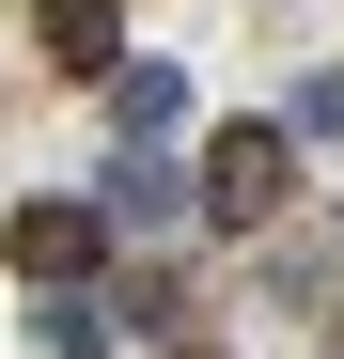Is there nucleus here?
I'll use <instances>...</instances> for the list:
<instances>
[{"label": "nucleus", "mask_w": 344, "mask_h": 359, "mask_svg": "<svg viewBox=\"0 0 344 359\" xmlns=\"http://www.w3.org/2000/svg\"><path fill=\"white\" fill-rule=\"evenodd\" d=\"M32 32L63 47L79 79H126V16H110V0H32Z\"/></svg>", "instance_id": "4"}, {"label": "nucleus", "mask_w": 344, "mask_h": 359, "mask_svg": "<svg viewBox=\"0 0 344 359\" xmlns=\"http://www.w3.org/2000/svg\"><path fill=\"white\" fill-rule=\"evenodd\" d=\"M282 126H298V141H344V79H313L298 109H282Z\"/></svg>", "instance_id": "7"}, {"label": "nucleus", "mask_w": 344, "mask_h": 359, "mask_svg": "<svg viewBox=\"0 0 344 359\" xmlns=\"http://www.w3.org/2000/svg\"><path fill=\"white\" fill-rule=\"evenodd\" d=\"M110 109H126V141H157L172 109H188V79H172V63H126V79H110Z\"/></svg>", "instance_id": "6"}, {"label": "nucleus", "mask_w": 344, "mask_h": 359, "mask_svg": "<svg viewBox=\"0 0 344 359\" xmlns=\"http://www.w3.org/2000/svg\"><path fill=\"white\" fill-rule=\"evenodd\" d=\"M32 344H47V359H110V297H47Z\"/></svg>", "instance_id": "5"}, {"label": "nucleus", "mask_w": 344, "mask_h": 359, "mask_svg": "<svg viewBox=\"0 0 344 359\" xmlns=\"http://www.w3.org/2000/svg\"><path fill=\"white\" fill-rule=\"evenodd\" d=\"M94 203L126 219V234H157V219H188V203H204V172H172L157 141H126V156H110V188H94Z\"/></svg>", "instance_id": "3"}, {"label": "nucleus", "mask_w": 344, "mask_h": 359, "mask_svg": "<svg viewBox=\"0 0 344 359\" xmlns=\"http://www.w3.org/2000/svg\"><path fill=\"white\" fill-rule=\"evenodd\" d=\"M0 250H16V281L79 297V281H94V250H110V203H16V219H0Z\"/></svg>", "instance_id": "2"}, {"label": "nucleus", "mask_w": 344, "mask_h": 359, "mask_svg": "<svg viewBox=\"0 0 344 359\" xmlns=\"http://www.w3.org/2000/svg\"><path fill=\"white\" fill-rule=\"evenodd\" d=\"M282 188H298V126H219V141H204V203L235 219V234L282 219Z\"/></svg>", "instance_id": "1"}]
</instances>
